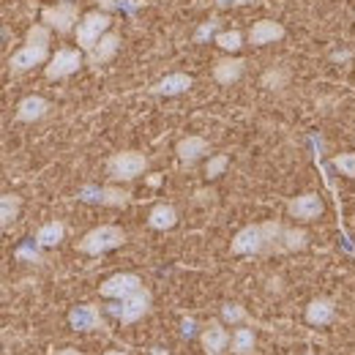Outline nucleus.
<instances>
[{"mask_svg":"<svg viewBox=\"0 0 355 355\" xmlns=\"http://www.w3.org/2000/svg\"><path fill=\"white\" fill-rule=\"evenodd\" d=\"M36 246V241H31V246H22V249H17V257L19 260H31V263H39L42 257H39V249H33Z\"/></svg>","mask_w":355,"mask_h":355,"instance_id":"32","label":"nucleus"},{"mask_svg":"<svg viewBox=\"0 0 355 355\" xmlns=\"http://www.w3.org/2000/svg\"><path fill=\"white\" fill-rule=\"evenodd\" d=\"M148 309H150V293L148 290H139V293H134L132 298H123L115 306H110V314H115L123 325H132L139 317H145Z\"/></svg>","mask_w":355,"mask_h":355,"instance_id":"6","label":"nucleus"},{"mask_svg":"<svg viewBox=\"0 0 355 355\" xmlns=\"http://www.w3.org/2000/svg\"><path fill=\"white\" fill-rule=\"evenodd\" d=\"M191 85H194V80H191L189 74L175 71V74H167L164 80H159V83L150 88V93H153V96H180V93H186Z\"/></svg>","mask_w":355,"mask_h":355,"instance_id":"18","label":"nucleus"},{"mask_svg":"<svg viewBox=\"0 0 355 355\" xmlns=\"http://www.w3.org/2000/svg\"><path fill=\"white\" fill-rule=\"evenodd\" d=\"M200 342H202V347H205V353L208 355H222L224 350L230 347L232 339H230V334L224 331L222 322H211V325H205Z\"/></svg>","mask_w":355,"mask_h":355,"instance_id":"14","label":"nucleus"},{"mask_svg":"<svg viewBox=\"0 0 355 355\" xmlns=\"http://www.w3.org/2000/svg\"><path fill=\"white\" fill-rule=\"evenodd\" d=\"M148 170V159L137 150H123V153H115L110 162H107V175L112 180H134Z\"/></svg>","mask_w":355,"mask_h":355,"instance_id":"2","label":"nucleus"},{"mask_svg":"<svg viewBox=\"0 0 355 355\" xmlns=\"http://www.w3.org/2000/svg\"><path fill=\"white\" fill-rule=\"evenodd\" d=\"M287 214L293 219H301V222H311L322 214V200L317 194H301V197H293L287 202Z\"/></svg>","mask_w":355,"mask_h":355,"instance_id":"11","label":"nucleus"},{"mask_svg":"<svg viewBox=\"0 0 355 355\" xmlns=\"http://www.w3.org/2000/svg\"><path fill=\"white\" fill-rule=\"evenodd\" d=\"M279 39H284V28H282L279 22H273V19H260V22H254L252 31H249V42L254 46L273 44V42H279Z\"/></svg>","mask_w":355,"mask_h":355,"instance_id":"16","label":"nucleus"},{"mask_svg":"<svg viewBox=\"0 0 355 355\" xmlns=\"http://www.w3.org/2000/svg\"><path fill=\"white\" fill-rule=\"evenodd\" d=\"M227 164H230L227 153H219V156H214V159L208 162V167H205V175H208V178H219L224 170H227Z\"/></svg>","mask_w":355,"mask_h":355,"instance_id":"31","label":"nucleus"},{"mask_svg":"<svg viewBox=\"0 0 355 355\" xmlns=\"http://www.w3.org/2000/svg\"><path fill=\"white\" fill-rule=\"evenodd\" d=\"M139 290H145V287H142V279L137 273H115L101 284V295L104 298H115V301L132 298L134 293H139Z\"/></svg>","mask_w":355,"mask_h":355,"instance_id":"8","label":"nucleus"},{"mask_svg":"<svg viewBox=\"0 0 355 355\" xmlns=\"http://www.w3.org/2000/svg\"><path fill=\"white\" fill-rule=\"evenodd\" d=\"M336 317V304L331 298H314L306 306V322L309 325H331Z\"/></svg>","mask_w":355,"mask_h":355,"instance_id":"19","label":"nucleus"},{"mask_svg":"<svg viewBox=\"0 0 355 355\" xmlns=\"http://www.w3.org/2000/svg\"><path fill=\"white\" fill-rule=\"evenodd\" d=\"M334 167H336L342 175L355 178V153H339V156L334 159Z\"/></svg>","mask_w":355,"mask_h":355,"instance_id":"29","label":"nucleus"},{"mask_svg":"<svg viewBox=\"0 0 355 355\" xmlns=\"http://www.w3.org/2000/svg\"><path fill=\"white\" fill-rule=\"evenodd\" d=\"M46 55H49V46L44 44H28L19 46L11 58H8V69L14 71V74H22V71H31L33 66H42L46 60Z\"/></svg>","mask_w":355,"mask_h":355,"instance_id":"10","label":"nucleus"},{"mask_svg":"<svg viewBox=\"0 0 355 355\" xmlns=\"http://www.w3.org/2000/svg\"><path fill=\"white\" fill-rule=\"evenodd\" d=\"M216 44L222 46V49H227V52H238L243 46V33L241 31H222L216 36Z\"/></svg>","mask_w":355,"mask_h":355,"instance_id":"26","label":"nucleus"},{"mask_svg":"<svg viewBox=\"0 0 355 355\" xmlns=\"http://www.w3.org/2000/svg\"><path fill=\"white\" fill-rule=\"evenodd\" d=\"M126 243V232L115 224H101L96 230H90L83 241H77V252L90 254V257H98V254H107L118 246Z\"/></svg>","mask_w":355,"mask_h":355,"instance_id":"1","label":"nucleus"},{"mask_svg":"<svg viewBox=\"0 0 355 355\" xmlns=\"http://www.w3.org/2000/svg\"><path fill=\"white\" fill-rule=\"evenodd\" d=\"M232 353L235 355H252L254 353V331L252 328H238L232 334Z\"/></svg>","mask_w":355,"mask_h":355,"instance_id":"25","label":"nucleus"},{"mask_svg":"<svg viewBox=\"0 0 355 355\" xmlns=\"http://www.w3.org/2000/svg\"><path fill=\"white\" fill-rule=\"evenodd\" d=\"M153 355H167V353H164V350H156V353H153Z\"/></svg>","mask_w":355,"mask_h":355,"instance_id":"38","label":"nucleus"},{"mask_svg":"<svg viewBox=\"0 0 355 355\" xmlns=\"http://www.w3.org/2000/svg\"><path fill=\"white\" fill-rule=\"evenodd\" d=\"M175 153L180 162L194 164L197 159H202V156L208 153V142H205L202 137H186V139H180L175 145Z\"/></svg>","mask_w":355,"mask_h":355,"instance_id":"20","label":"nucleus"},{"mask_svg":"<svg viewBox=\"0 0 355 355\" xmlns=\"http://www.w3.org/2000/svg\"><path fill=\"white\" fill-rule=\"evenodd\" d=\"M180 334H183V336H191V334H194V320H191V317L180 322Z\"/></svg>","mask_w":355,"mask_h":355,"instance_id":"33","label":"nucleus"},{"mask_svg":"<svg viewBox=\"0 0 355 355\" xmlns=\"http://www.w3.org/2000/svg\"><path fill=\"white\" fill-rule=\"evenodd\" d=\"M46 112H49V101L42 96H28L17 104V121H22V123H36Z\"/></svg>","mask_w":355,"mask_h":355,"instance_id":"17","label":"nucleus"},{"mask_svg":"<svg viewBox=\"0 0 355 355\" xmlns=\"http://www.w3.org/2000/svg\"><path fill=\"white\" fill-rule=\"evenodd\" d=\"M42 22H44L46 28L58 31V33H71L80 25V11H77V6L71 0H66V3L44 8L42 11Z\"/></svg>","mask_w":355,"mask_h":355,"instance_id":"5","label":"nucleus"},{"mask_svg":"<svg viewBox=\"0 0 355 355\" xmlns=\"http://www.w3.org/2000/svg\"><path fill=\"white\" fill-rule=\"evenodd\" d=\"M222 320L224 322H243V320H249V314H246L243 306H238V304H224Z\"/></svg>","mask_w":355,"mask_h":355,"instance_id":"30","label":"nucleus"},{"mask_svg":"<svg viewBox=\"0 0 355 355\" xmlns=\"http://www.w3.org/2000/svg\"><path fill=\"white\" fill-rule=\"evenodd\" d=\"M19 208H22L19 194H3L0 197V227H3V232L11 227V222H17Z\"/></svg>","mask_w":355,"mask_h":355,"instance_id":"22","label":"nucleus"},{"mask_svg":"<svg viewBox=\"0 0 355 355\" xmlns=\"http://www.w3.org/2000/svg\"><path fill=\"white\" fill-rule=\"evenodd\" d=\"M306 246H309V235H306V230L284 227V238H282V249H284V252H304Z\"/></svg>","mask_w":355,"mask_h":355,"instance_id":"24","label":"nucleus"},{"mask_svg":"<svg viewBox=\"0 0 355 355\" xmlns=\"http://www.w3.org/2000/svg\"><path fill=\"white\" fill-rule=\"evenodd\" d=\"M104 355H129V353H123V350H110V353H104Z\"/></svg>","mask_w":355,"mask_h":355,"instance_id":"36","label":"nucleus"},{"mask_svg":"<svg viewBox=\"0 0 355 355\" xmlns=\"http://www.w3.org/2000/svg\"><path fill=\"white\" fill-rule=\"evenodd\" d=\"M232 3H235V0H216L219 8H227V6H232Z\"/></svg>","mask_w":355,"mask_h":355,"instance_id":"35","label":"nucleus"},{"mask_svg":"<svg viewBox=\"0 0 355 355\" xmlns=\"http://www.w3.org/2000/svg\"><path fill=\"white\" fill-rule=\"evenodd\" d=\"M118 46H121V36L118 33H104L96 42V46L88 49V66H101V63L112 60L115 52H118Z\"/></svg>","mask_w":355,"mask_h":355,"instance_id":"15","label":"nucleus"},{"mask_svg":"<svg viewBox=\"0 0 355 355\" xmlns=\"http://www.w3.org/2000/svg\"><path fill=\"white\" fill-rule=\"evenodd\" d=\"M216 36H219V19H208V22H202V25L197 28L194 42H197V44H205V42H211V39H216Z\"/></svg>","mask_w":355,"mask_h":355,"instance_id":"28","label":"nucleus"},{"mask_svg":"<svg viewBox=\"0 0 355 355\" xmlns=\"http://www.w3.org/2000/svg\"><path fill=\"white\" fill-rule=\"evenodd\" d=\"M63 235H66V227H63V224L49 222L36 232V243H39L42 249H49V246H58V243L63 241Z\"/></svg>","mask_w":355,"mask_h":355,"instance_id":"23","label":"nucleus"},{"mask_svg":"<svg viewBox=\"0 0 355 355\" xmlns=\"http://www.w3.org/2000/svg\"><path fill=\"white\" fill-rule=\"evenodd\" d=\"M243 71H246V60L243 58H222L214 66V80L219 85H232V83H238L243 77Z\"/></svg>","mask_w":355,"mask_h":355,"instance_id":"13","label":"nucleus"},{"mask_svg":"<svg viewBox=\"0 0 355 355\" xmlns=\"http://www.w3.org/2000/svg\"><path fill=\"white\" fill-rule=\"evenodd\" d=\"M110 25H112V17L104 14V11H90V14H85L80 19V25H77V44H80V49H93L96 42L107 33Z\"/></svg>","mask_w":355,"mask_h":355,"instance_id":"4","label":"nucleus"},{"mask_svg":"<svg viewBox=\"0 0 355 355\" xmlns=\"http://www.w3.org/2000/svg\"><path fill=\"white\" fill-rule=\"evenodd\" d=\"M287 80H290V71H287V69H270V71L263 74V85H266L268 90L284 88V85H287Z\"/></svg>","mask_w":355,"mask_h":355,"instance_id":"27","label":"nucleus"},{"mask_svg":"<svg viewBox=\"0 0 355 355\" xmlns=\"http://www.w3.org/2000/svg\"><path fill=\"white\" fill-rule=\"evenodd\" d=\"M230 252H232V254H268L266 222L243 227V230H241V232L232 238Z\"/></svg>","mask_w":355,"mask_h":355,"instance_id":"3","label":"nucleus"},{"mask_svg":"<svg viewBox=\"0 0 355 355\" xmlns=\"http://www.w3.org/2000/svg\"><path fill=\"white\" fill-rule=\"evenodd\" d=\"M148 224H150L153 230H173V227L178 224V211L173 208V205L162 202V205H156V208L150 211Z\"/></svg>","mask_w":355,"mask_h":355,"instance_id":"21","label":"nucleus"},{"mask_svg":"<svg viewBox=\"0 0 355 355\" xmlns=\"http://www.w3.org/2000/svg\"><path fill=\"white\" fill-rule=\"evenodd\" d=\"M55 355H83L80 350H71V347H66V350H58Z\"/></svg>","mask_w":355,"mask_h":355,"instance_id":"34","label":"nucleus"},{"mask_svg":"<svg viewBox=\"0 0 355 355\" xmlns=\"http://www.w3.org/2000/svg\"><path fill=\"white\" fill-rule=\"evenodd\" d=\"M129 191L123 189H115V186H85L80 189V200L83 202H98V205H110V208H123L129 205Z\"/></svg>","mask_w":355,"mask_h":355,"instance_id":"9","label":"nucleus"},{"mask_svg":"<svg viewBox=\"0 0 355 355\" xmlns=\"http://www.w3.org/2000/svg\"><path fill=\"white\" fill-rule=\"evenodd\" d=\"M69 325L74 331H101L104 328L101 314L93 304H83V306H74L69 311Z\"/></svg>","mask_w":355,"mask_h":355,"instance_id":"12","label":"nucleus"},{"mask_svg":"<svg viewBox=\"0 0 355 355\" xmlns=\"http://www.w3.org/2000/svg\"><path fill=\"white\" fill-rule=\"evenodd\" d=\"M83 55L80 49H58L52 58H49V66L44 69L46 80H63V77H71L74 71H80L83 66Z\"/></svg>","mask_w":355,"mask_h":355,"instance_id":"7","label":"nucleus"},{"mask_svg":"<svg viewBox=\"0 0 355 355\" xmlns=\"http://www.w3.org/2000/svg\"><path fill=\"white\" fill-rule=\"evenodd\" d=\"M235 3H238V6H243V3H252V0H235Z\"/></svg>","mask_w":355,"mask_h":355,"instance_id":"37","label":"nucleus"}]
</instances>
